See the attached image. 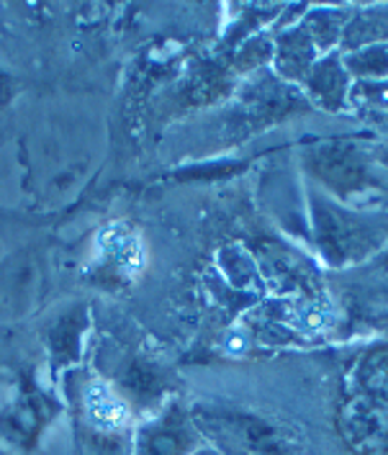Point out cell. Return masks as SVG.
<instances>
[{
    "mask_svg": "<svg viewBox=\"0 0 388 455\" xmlns=\"http://www.w3.org/2000/svg\"><path fill=\"white\" fill-rule=\"evenodd\" d=\"M319 54L321 52L314 44V39L306 34V28H296L283 42V70L296 80H304L314 68Z\"/></svg>",
    "mask_w": 388,
    "mask_h": 455,
    "instance_id": "obj_6",
    "label": "cell"
},
{
    "mask_svg": "<svg viewBox=\"0 0 388 455\" xmlns=\"http://www.w3.org/2000/svg\"><path fill=\"white\" fill-rule=\"evenodd\" d=\"M388 44V3L378 5H360L350 11L340 39V54L363 47Z\"/></svg>",
    "mask_w": 388,
    "mask_h": 455,
    "instance_id": "obj_4",
    "label": "cell"
},
{
    "mask_svg": "<svg viewBox=\"0 0 388 455\" xmlns=\"http://www.w3.org/2000/svg\"><path fill=\"white\" fill-rule=\"evenodd\" d=\"M344 70L352 77V83H381L388 80V44L363 47L342 54Z\"/></svg>",
    "mask_w": 388,
    "mask_h": 455,
    "instance_id": "obj_5",
    "label": "cell"
},
{
    "mask_svg": "<svg viewBox=\"0 0 388 455\" xmlns=\"http://www.w3.org/2000/svg\"><path fill=\"white\" fill-rule=\"evenodd\" d=\"M312 168L332 198L344 206L384 193V170H378L376 160L358 144L332 142L316 147Z\"/></svg>",
    "mask_w": 388,
    "mask_h": 455,
    "instance_id": "obj_2",
    "label": "cell"
},
{
    "mask_svg": "<svg viewBox=\"0 0 388 455\" xmlns=\"http://www.w3.org/2000/svg\"><path fill=\"white\" fill-rule=\"evenodd\" d=\"M304 88L319 108L340 114L350 106L352 93V77L344 70L340 52L321 54L314 62V68L304 77Z\"/></svg>",
    "mask_w": 388,
    "mask_h": 455,
    "instance_id": "obj_3",
    "label": "cell"
},
{
    "mask_svg": "<svg viewBox=\"0 0 388 455\" xmlns=\"http://www.w3.org/2000/svg\"><path fill=\"white\" fill-rule=\"evenodd\" d=\"M316 235L332 265L360 263L388 242V214L352 209L316 193Z\"/></svg>",
    "mask_w": 388,
    "mask_h": 455,
    "instance_id": "obj_1",
    "label": "cell"
}]
</instances>
